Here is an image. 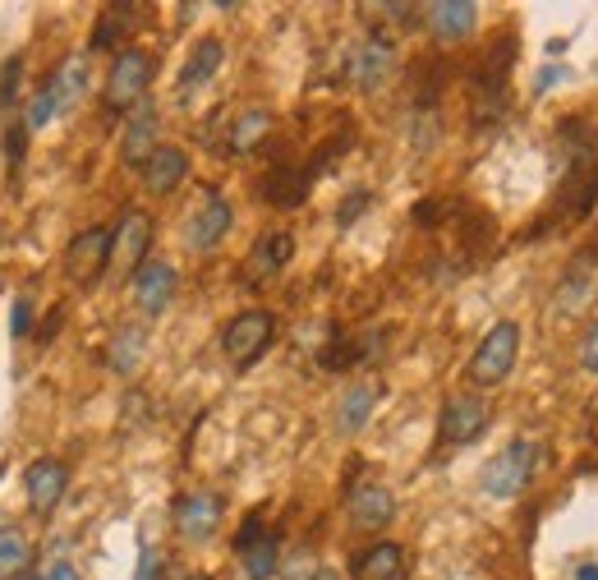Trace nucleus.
Wrapping results in <instances>:
<instances>
[{
    "instance_id": "f257e3e1",
    "label": "nucleus",
    "mask_w": 598,
    "mask_h": 580,
    "mask_svg": "<svg viewBox=\"0 0 598 580\" xmlns=\"http://www.w3.org/2000/svg\"><path fill=\"white\" fill-rule=\"evenodd\" d=\"M561 143H566V171L557 185V217L585 222L598 203V130L580 120H561Z\"/></svg>"
},
{
    "instance_id": "f03ea898",
    "label": "nucleus",
    "mask_w": 598,
    "mask_h": 580,
    "mask_svg": "<svg viewBox=\"0 0 598 580\" xmlns=\"http://www.w3.org/2000/svg\"><path fill=\"white\" fill-rule=\"evenodd\" d=\"M534 470H539V442L516 438V442H507L484 466L479 488H484V498H493V502H511V498H520L525 488H529Z\"/></svg>"
},
{
    "instance_id": "7ed1b4c3",
    "label": "nucleus",
    "mask_w": 598,
    "mask_h": 580,
    "mask_svg": "<svg viewBox=\"0 0 598 580\" xmlns=\"http://www.w3.org/2000/svg\"><path fill=\"white\" fill-rule=\"evenodd\" d=\"M516 355H520V323L511 318H501L484 332V342L475 346V355H469V369L465 378L475 383V387H497V383H507L511 369H516Z\"/></svg>"
},
{
    "instance_id": "20e7f679",
    "label": "nucleus",
    "mask_w": 598,
    "mask_h": 580,
    "mask_svg": "<svg viewBox=\"0 0 598 580\" xmlns=\"http://www.w3.org/2000/svg\"><path fill=\"white\" fill-rule=\"evenodd\" d=\"M152 74H156V60H152L143 47L115 51L111 70H107V106H111V111H130V106L148 102Z\"/></svg>"
},
{
    "instance_id": "39448f33",
    "label": "nucleus",
    "mask_w": 598,
    "mask_h": 580,
    "mask_svg": "<svg viewBox=\"0 0 598 580\" xmlns=\"http://www.w3.org/2000/svg\"><path fill=\"white\" fill-rule=\"evenodd\" d=\"M272 337H276V314L272 309H244V314H235L226 323L222 350H226V359L235 364V369H249V364L263 359V350L272 346Z\"/></svg>"
},
{
    "instance_id": "423d86ee",
    "label": "nucleus",
    "mask_w": 598,
    "mask_h": 580,
    "mask_svg": "<svg viewBox=\"0 0 598 580\" xmlns=\"http://www.w3.org/2000/svg\"><path fill=\"white\" fill-rule=\"evenodd\" d=\"M111 244H115V231L107 226H88L70 240V250H65V277L79 286V291H92L102 277H107V267H111Z\"/></svg>"
},
{
    "instance_id": "0eeeda50",
    "label": "nucleus",
    "mask_w": 598,
    "mask_h": 580,
    "mask_svg": "<svg viewBox=\"0 0 598 580\" xmlns=\"http://www.w3.org/2000/svg\"><path fill=\"white\" fill-rule=\"evenodd\" d=\"M235 558L249 580H272L281 571V539L263 526V516H244V526L235 535Z\"/></svg>"
},
{
    "instance_id": "6e6552de",
    "label": "nucleus",
    "mask_w": 598,
    "mask_h": 580,
    "mask_svg": "<svg viewBox=\"0 0 598 580\" xmlns=\"http://www.w3.org/2000/svg\"><path fill=\"white\" fill-rule=\"evenodd\" d=\"M231 226H235V207L226 203V194L207 190V194L199 199V207L189 212V222H184V244H189L194 254H212L216 244L231 235Z\"/></svg>"
},
{
    "instance_id": "1a4fd4ad",
    "label": "nucleus",
    "mask_w": 598,
    "mask_h": 580,
    "mask_svg": "<svg viewBox=\"0 0 598 580\" xmlns=\"http://www.w3.org/2000/svg\"><path fill=\"white\" fill-rule=\"evenodd\" d=\"M484 429H488V401L475 391L452 396L443 415H437V442L443 447H469L475 438H484Z\"/></svg>"
},
{
    "instance_id": "9d476101",
    "label": "nucleus",
    "mask_w": 598,
    "mask_h": 580,
    "mask_svg": "<svg viewBox=\"0 0 598 580\" xmlns=\"http://www.w3.org/2000/svg\"><path fill=\"white\" fill-rule=\"evenodd\" d=\"M171 521H175V535L184 543H207L216 530H222V498L199 488V493H180L175 507H171Z\"/></svg>"
},
{
    "instance_id": "9b49d317",
    "label": "nucleus",
    "mask_w": 598,
    "mask_h": 580,
    "mask_svg": "<svg viewBox=\"0 0 598 580\" xmlns=\"http://www.w3.org/2000/svg\"><path fill=\"white\" fill-rule=\"evenodd\" d=\"M130 286H134L139 314H143V318H162V314L171 309L175 291H180V272H175L171 263H162V258H148V263L134 272Z\"/></svg>"
},
{
    "instance_id": "f8f14e48",
    "label": "nucleus",
    "mask_w": 598,
    "mask_h": 580,
    "mask_svg": "<svg viewBox=\"0 0 598 580\" xmlns=\"http://www.w3.org/2000/svg\"><path fill=\"white\" fill-rule=\"evenodd\" d=\"M65 488H70V466L55 461V456H38V461L23 470V493L38 516H51L60 507V498H65Z\"/></svg>"
},
{
    "instance_id": "ddd939ff",
    "label": "nucleus",
    "mask_w": 598,
    "mask_h": 580,
    "mask_svg": "<svg viewBox=\"0 0 598 580\" xmlns=\"http://www.w3.org/2000/svg\"><path fill=\"white\" fill-rule=\"evenodd\" d=\"M162 147V120H156L152 102H139L134 115L124 120V134H120V162L130 171H143V162Z\"/></svg>"
},
{
    "instance_id": "4468645a",
    "label": "nucleus",
    "mask_w": 598,
    "mask_h": 580,
    "mask_svg": "<svg viewBox=\"0 0 598 580\" xmlns=\"http://www.w3.org/2000/svg\"><path fill=\"white\" fill-rule=\"evenodd\" d=\"M148 250H152V217H148V212H124V222L115 226L111 263L134 277V272L148 263Z\"/></svg>"
},
{
    "instance_id": "2eb2a0df",
    "label": "nucleus",
    "mask_w": 598,
    "mask_h": 580,
    "mask_svg": "<svg viewBox=\"0 0 598 580\" xmlns=\"http://www.w3.org/2000/svg\"><path fill=\"white\" fill-rule=\"evenodd\" d=\"M392 65H396V47H392V38L368 33V38L351 51V70H345V74H351L355 88H364V93H368V88H377V83L392 74Z\"/></svg>"
},
{
    "instance_id": "dca6fc26",
    "label": "nucleus",
    "mask_w": 598,
    "mask_h": 580,
    "mask_svg": "<svg viewBox=\"0 0 598 580\" xmlns=\"http://www.w3.org/2000/svg\"><path fill=\"white\" fill-rule=\"evenodd\" d=\"M143 190L148 194H156V199H166V194H175L180 185H184V175H189V152L184 147H175V143H162L152 152V157L143 162Z\"/></svg>"
},
{
    "instance_id": "f3484780",
    "label": "nucleus",
    "mask_w": 598,
    "mask_h": 580,
    "mask_svg": "<svg viewBox=\"0 0 598 580\" xmlns=\"http://www.w3.org/2000/svg\"><path fill=\"white\" fill-rule=\"evenodd\" d=\"M47 83H51V93H55V102H60V115L74 111V106L88 98V88H92V55H88V51H70V55L55 65V74H51Z\"/></svg>"
},
{
    "instance_id": "a211bd4d",
    "label": "nucleus",
    "mask_w": 598,
    "mask_h": 580,
    "mask_svg": "<svg viewBox=\"0 0 598 580\" xmlns=\"http://www.w3.org/2000/svg\"><path fill=\"white\" fill-rule=\"evenodd\" d=\"M226 60V42L222 38H199L194 51L184 55V70H180V98H194L199 88H207L216 79V70H222Z\"/></svg>"
},
{
    "instance_id": "6ab92c4d",
    "label": "nucleus",
    "mask_w": 598,
    "mask_h": 580,
    "mask_svg": "<svg viewBox=\"0 0 598 580\" xmlns=\"http://www.w3.org/2000/svg\"><path fill=\"white\" fill-rule=\"evenodd\" d=\"M351 521L359 530H387L396 521V493L387 484H359L351 493Z\"/></svg>"
},
{
    "instance_id": "aec40b11",
    "label": "nucleus",
    "mask_w": 598,
    "mask_h": 580,
    "mask_svg": "<svg viewBox=\"0 0 598 580\" xmlns=\"http://www.w3.org/2000/svg\"><path fill=\"white\" fill-rule=\"evenodd\" d=\"M291 258H295V235H291V231H263V235L254 240V254H249L244 272H249V282H267V277H276V272L286 267Z\"/></svg>"
},
{
    "instance_id": "412c9836",
    "label": "nucleus",
    "mask_w": 598,
    "mask_h": 580,
    "mask_svg": "<svg viewBox=\"0 0 598 580\" xmlns=\"http://www.w3.org/2000/svg\"><path fill=\"white\" fill-rule=\"evenodd\" d=\"M424 14H428L433 38H443V42H465L479 23L475 0H437V6H424Z\"/></svg>"
},
{
    "instance_id": "4be33fe9",
    "label": "nucleus",
    "mask_w": 598,
    "mask_h": 580,
    "mask_svg": "<svg viewBox=\"0 0 598 580\" xmlns=\"http://www.w3.org/2000/svg\"><path fill=\"white\" fill-rule=\"evenodd\" d=\"M313 190V180L304 175V166H272L263 175V199L267 207H281V212H295Z\"/></svg>"
},
{
    "instance_id": "5701e85b",
    "label": "nucleus",
    "mask_w": 598,
    "mask_h": 580,
    "mask_svg": "<svg viewBox=\"0 0 598 580\" xmlns=\"http://www.w3.org/2000/svg\"><path fill=\"white\" fill-rule=\"evenodd\" d=\"M143 350H148V332L139 323H124L107 346V369L120 374V378H134L139 364H143Z\"/></svg>"
},
{
    "instance_id": "b1692460",
    "label": "nucleus",
    "mask_w": 598,
    "mask_h": 580,
    "mask_svg": "<svg viewBox=\"0 0 598 580\" xmlns=\"http://www.w3.org/2000/svg\"><path fill=\"white\" fill-rule=\"evenodd\" d=\"M272 111H263V106H249V111H240L235 120H231V134H226V147L235 152V157H244V152H254V147H263L267 143V134H272Z\"/></svg>"
},
{
    "instance_id": "393cba45",
    "label": "nucleus",
    "mask_w": 598,
    "mask_h": 580,
    "mask_svg": "<svg viewBox=\"0 0 598 580\" xmlns=\"http://www.w3.org/2000/svg\"><path fill=\"white\" fill-rule=\"evenodd\" d=\"M373 406H377V387H373V383H355V387H345L341 406H336V429H341L345 438L364 434V424L373 419Z\"/></svg>"
},
{
    "instance_id": "a878e982",
    "label": "nucleus",
    "mask_w": 598,
    "mask_h": 580,
    "mask_svg": "<svg viewBox=\"0 0 598 580\" xmlns=\"http://www.w3.org/2000/svg\"><path fill=\"white\" fill-rule=\"evenodd\" d=\"M405 553L401 543H373L355 558V580H401Z\"/></svg>"
},
{
    "instance_id": "bb28decb",
    "label": "nucleus",
    "mask_w": 598,
    "mask_h": 580,
    "mask_svg": "<svg viewBox=\"0 0 598 580\" xmlns=\"http://www.w3.org/2000/svg\"><path fill=\"white\" fill-rule=\"evenodd\" d=\"M33 567V539L23 526H0V580H14Z\"/></svg>"
},
{
    "instance_id": "cd10ccee",
    "label": "nucleus",
    "mask_w": 598,
    "mask_h": 580,
    "mask_svg": "<svg viewBox=\"0 0 598 580\" xmlns=\"http://www.w3.org/2000/svg\"><path fill=\"white\" fill-rule=\"evenodd\" d=\"M55 115H60V102H55V93H51V83H42L38 93H33V102H28L23 125H28V134H38V130H47V125H51Z\"/></svg>"
},
{
    "instance_id": "c85d7f7f",
    "label": "nucleus",
    "mask_w": 598,
    "mask_h": 580,
    "mask_svg": "<svg viewBox=\"0 0 598 580\" xmlns=\"http://www.w3.org/2000/svg\"><path fill=\"white\" fill-rule=\"evenodd\" d=\"M120 14H124L120 6L102 14V23H98V33H92V51H124V42H120V28H130L134 19H120Z\"/></svg>"
},
{
    "instance_id": "c756f323",
    "label": "nucleus",
    "mask_w": 598,
    "mask_h": 580,
    "mask_svg": "<svg viewBox=\"0 0 598 580\" xmlns=\"http://www.w3.org/2000/svg\"><path fill=\"white\" fill-rule=\"evenodd\" d=\"M19 79H23V55H10L0 65V111H10L19 102Z\"/></svg>"
},
{
    "instance_id": "7c9ffc66",
    "label": "nucleus",
    "mask_w": 598,
    "mask_h": 580,
    "mask_svg": "<svg viewBox=\"0 0 598 580\" xmlns=\"http://www.w3.org/2000/svg\"><path fill=\"white\" fill-rule=\"evenodd\" d=\"M28 125L23 120H14V125H6V162H10V175H19V166H23V157H28Z\"/></svg>"
},
{
    "instance_id": "2f4dec72",
    "label": "nucleus",
    "mask_w": 598,
    "mask_h": 580,
    "mask_svg": "<svg viewBox=\"0 0 598 580\" xmlns=\"http://www.w3.org/2000/svg\"><path fill=\"white\" fill-rule=\"evenodd\" d=\"M318 567H323V562L313 558L308 548H300V553H291L286 562H281V571H276V576H281V580H313V576H318Z\"/></svg>"
},
{
    "instance_id": "473e14b6",
    "label": "nucleus",
    "mask_w": 598,
    "mask_h": 580,
    "mask_svg": "<svg viewBox=\"0 0 598 580\" xmlns=\"http://www.w3.org/2000/svg\"><path fill=\"white\" fill-rule=\"evenodd\" d=\"M28 332H33V304H28V295H14V304H10V337L23 342Z\"/></svg>"
},
{
    "instance_id": "72a5a7b5",
    "label": "nucleus",
    "mask_w": 598,
    "mask_h": 580,
    "mask_svg": "<svg viewBox=\"0 0 598 580\" xmlns=\"http://www.w3.org/2000/svg\"><path fill=\"white\" fill-rule=\"evenodd\" d=\"M368 203H373V194H368V190L345 194V203H341V212H336V226H341V231H345V226H355V217H364Z\"/></svg>"
},
{
    "instance_id": "f704fd0d",
    "label": "nucleus",
    "mask_w": 598,
    "mask_h": 580,
    "mask_svg": "<svg viewBox=\"0 0 598 580\" xmlns=\"http://www.w3.org/2000/svg\"><path fill=\"white\" fill-rule=\"evenodd\" d=\"M580 364H585V374H594V378H598V318L589 323L585 342H580Z\"/></svg>"
},
{
    "instance_id": "c9c22d12",
    "label": "nucleus",
    "mask_w": 598,
    "mask_h": 580,
    "mask_svg": "<svg viewBox=\"0 0 598 580\" xmlns=\"http://www.w3.org/2000/svg\"><path fill=\"white\" fill-rule=\"evenodd\" d=\"M38 580H83V571H79L70 558H51V562L38 571Z\"/></svg>"
},
{
    "instance_id": "e433bc0d",
    "label": "nucleus",
    "mask_w": 598,
    "mask_h": 580,
    "mask_svg": "<svg viewBox=\"0 0 598 580\" xmlns=\"http://www.w3.org/2000/svg\"><path fill=\"white\" fill-rule=\"evenodd\" d=\"M561 79H566V70H561V65H548L539 79H534V88H539V93H548V88H553V83H561Z\"/></svg>"
},
{
    "instance_id": "4c0bfd02",
    "label": "nucleus",
    "mask_w": 598,
    "mask_h": 580,
    "mask_svg": "<svg viewBox=\"0 0 598 580\" xmlns=\"http://www.w3.org/2000/svg\"><path fill=\"white\" fill-rule=\"evenodd\" d=\"M55 327H60V309H51V318L42 323V332H38V337H55Z\"/></svg>"
},
{
    "instance_id": "58836bf2",
    "label": "nucleus",
    "mask_w": 598,
    "mask_h": 580,
    "mask_svg": "<svg viewBox=\"0 0 598 580\" xmlns=\"http://www.w3.org/2000/svg\"><path fill=\"white\" fill-rule=\"evenodd\" d=\"M576 580H598V562H580L576 567Z\"/></svg>"
},
{
    "instance_id": "ea45409f",
    "label": "nucleus",
    "mask_w": 598,
    "mask_h": 580,
    "mask_svg": "<svg viewBox=\"0 0 598 580\" xmlns=\"http://www.w3.org/2000/svg\"><path fill=\"white\" fill-rule=\"evenodd\" d=\"M313 580H341V576H336L332 567H318V576H313Z\"/></svg>"
},
{
    "instance_id": "a19ab883",
    "label": "nucleus",
    "mask_w": 598,
    "mask_h": 580,
    "mask_svg": "<svg viewBox=\"0 0 598 580\" xmlns=\"http://www.w3.org/2000/svg\"><path fill=\"white\" fill-rule=\"evenodd\" d=\"M189 580H212V576H189Z\"/></svg>"
}]
</instances>
